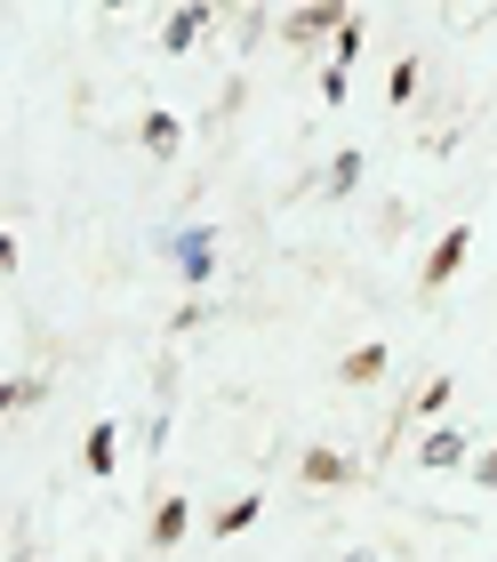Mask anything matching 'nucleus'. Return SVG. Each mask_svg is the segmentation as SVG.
Segmentation results:
<instances>
[{
	"instance_id": "obj_1",
	"label": "nucleus",
	"mask_w": 497,
	"mask_h": 562,
	"mask_svg": "<svg viewBox=\"0 0 497 562\" xmlns=\"http://www.w3.org/2000/svg\"><path fill=\"white\" fill-rule=\"evenodd\" d=\"M482 482H497V458H489V467H482Z\"/></svg>"
}]
</instances>
